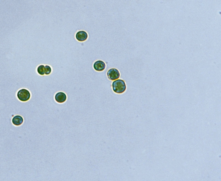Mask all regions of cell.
Here are the masks:
<instances>
[{
    "mask_svg": "<svg viewBox=\"0 0 221 181\" xmlns=\"http://www.w3.org/2000/svg\"><path fill=\"white\" fill-rule=\"evenodd\" d=\"M17 97L19 101L22 102H26L30 99L31 94L29 90L22 88L18 91L17 93Z\"/></svg>",
    "mask_w": 221,
    "mask_h": 181,
    "instance_id": "2",
    "label": "cell"
},
{
    "mask_svg": "<svg viewBox=\"0 0 221 181\" xmlns=\"http://www.w3.org/2000/svg\"><path fill=\"white\" fill-rule=\"evenodd\" d=\"M67 96L63 92H59L56 93L55 96V100L56 102L60 103H63L67 100Z\"/></svg>",
    "mask_w": 221,
    "mask_h": 181,
    "instance_id": "7",
    "label": "cell"
},
{
    "mask_svg": "<svg viewBox=\"0 0 221 181\" xmlns=\"http://www.w3.org/2000/svg\"><path fill=\"white\" fill-rule=\"evenodd\" d=\"M88 37V34L83 31L78 32L76 34V39L80 42H84L87 39Z\"/></svg>",
    "mask_w": 221,
    "mask_h": 181,
    "instance_id": "5",
    "label": "cell"
},
{
    "mask_svg": "<svg viewBox=\"0 0 221 181\" xmlns=\"http://www.w3.org/2000/svg\"><path fill=\"white\" fill-rule=\"evenodd\" d=\"M112 87L114 92L117 93H123L126 90V85L124 80L117 79L114 80L112 84Z\"/></svg>",
    "mask_w": 221,
    "mask_h": 181,
    "instance_id": "1",
    "label": "cell"
},
{
    "mask_svg": "<svg viewBox=\"0 0 221 181\" xmlns=\"http://www.w3.org/2000/svg\"><path fill=\"white\" fill-rule=\"evenodd\" d=\"M51 71H52V69L50 66L48 65L45 66V75H49L51 73Z\"/></svg>",
    "mask_w": 221,
    "mask_h": 181,
    "instance_id": "9",
    "label": "cell"
},
{
    "mask_svg": "<svg viewBox=\"0 0 221 181\" xmlns=\"http://www.w3.org/2000/svg\"><path fill=\"white\" fill-rule=\"evenodd\" d=\"M107 76L110 80H115L120 77V74L119 71L116 68H111L108 71Z\"/></svg>",
    "mask_w": 221,
    "mask_h": 181,
    "instance_id": "3",
    "label": "cell"
},
{
    "mask_svg": "<svg viewBox=\"0 0 221 181\" xmlns=\"http://www.w3.org/2000/svg\"><path fill=\"white\" fill-rule=\"evenodd\" d=\"M24 122V119L21 115H16L11 119V123L15 126H20Z\"/></svg>",
    "mask_w": 221,
    "mask_h": 181,
    "instance_id": "4",
    "label": "cell"
},
{
    "mask_svg": "<svg viewBox=\"0 0 221 181\" xmlns=\"http://www.w3.org/2000/svg\"><path fill=\"white\" fill-rule=\"evenodd\" d=\"M105 67H106L105 63L102 61H97L94 63V68L95 70L98 72H101L105 70Z\"/></svg>",
    "mask_w": 221,
    "mask_h": 181,
    "instance_id": "6",
    "label": "cell"
},
{
    "mask_svg": "<svg viewBox=\"0 0 221 181\" xmlns=\"http://www.w3.org/2000/svg\"><path fill=\"white\" fill-rule=\"evenodd\" d=\"M36 72L40 75H45V66L43 65H38L36 68Z\"/></svg>",
    "mask_w": 221,
    "mask_h": 181,
    "instance_id": "8",
    "label": "cell"
}]
</instances>
